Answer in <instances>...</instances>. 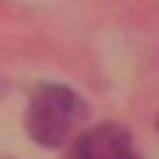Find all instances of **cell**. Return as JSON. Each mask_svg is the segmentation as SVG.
Returning <instances> with one entry per match:
<instances>
[{
    "label": "cell",
    "mask_w": 159,
    "mask_h": 159,
    "mask_svg": "<svg viewBox=\"0 0 159 159\" xmlns=\"http://www.w3.org/2000/svg\"><path fill=\"white\" fill-rule=\"evenodd\" d=\"M85 120V101L78 97L70 85H39L27 101V116H23V128L35 144L43 148H62L74 128Z\"/></svg>",
    "instance_id": "obj_1"
},
{
    "label": "cell",
    "mask_w": 159,
    "mask_h": 159,
    "mask_svg": "<svg viewBox=\"0 0 159 159\" xmlns=\"http://www.w3.org/2000/svg\"><path fill=\"white\" fill-rule=\"evenodd\" d=\"M66 159H140V152L132 148L128 128H120V124H97V128L74 136V148L66 152Z\"/></svg>",
    "instance_id": "obj_2"
},
{
    "label": "cell",
    "mask_w": 159,
    "mask_h": 159,
    "mask_svg": "<svg viewBox=\"0 0 159 159\" xmlns=\"http://www.w3.org/2000/svg\"><path fill=\"white\" fill-rule=\"evenodd\" d=\"M155 124H159V120H155Z\"/></svg>",
    "instance_id": "obj_3"
}]
</instances>
